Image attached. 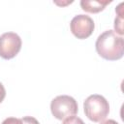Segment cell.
<instances>
[{
  "label": "cell",
  "mask_w": 124,
  "mask_h": 124,
  "mask_svg": "<svg viewBox=\"0 0 124 124\" xmlns=\"http://www.w3.org/2000/svg\"><path fill=\"white\" fill-rule=\"evenodd\" d=\"M21 39L15 32H6L0 36V57L3 59L14 58L21 49Z\"/></svg>",
  "instance_id": "277c9868"
},
{
  "label": "cell",
  "mask_w": 124,
  "mask_h": 124,
  "mask_svg": "<svg viewBox=\"0 0 124 124\" xmlns=\"http://www.w3.org/2000/svg\"><path fill=\"white\" fill-rule=\"evenodd\" d=\"M21 120L23 124H40L39 121L35 117H32V116H24L21 118Z\"/></svg>",
  "instance_id": "30bf717a"
},
{
  "label": "cell",
  "mask_w": 124,
  "mask_h": 124,
  "mask_svg": "<svg viewBox=\"0 0 124 124\" xmlns=\"http://www.w3.org/2000/svg\"><path fill=\"white\" fill-rule=\"evenodd\" d=\"M95 47L102 58L109 61L119 60L124 54V40L122 36H118L113 30H107L99 35Z\"/></svg>",
  "instance_id": "6da1fadb"
},
{
  "label": "cell",
  "mask_w": 124,
  "mask_h": 124,
  "mask_svg": "<svg viewBox=\"0 0 124 124\" xmlns=\"http://www.w3.org/2000/svg\"><path fill=\"white\" fill-rule=\"evenodd\" d=\"M111 1H99V0H81L80 7L83 11L87 13L96 14L105 9V7Z\"/></svg>",
  "instance_id": "8992f818"
},
{
  "label": "cell",
  "mask_w": 124,
  "mask_h": 124,
  "mask_svg": "<svg viewBox=\"0 0 124 124\" xmlns=\"http://www.w3.org/2000/svg\"><path fill=\"white\" fill-rule=\"evenodd\" d=\"M62 124H85L83 122V120L78 116H70V117H67L66 119H64L63 123Z\"/></svg>",
  "instance_id": "ba28073f"
},
{
  "label": "cell",
  "mask_w": 124,
  "mask_h": 124,
  "mask_svg": "<svg viewBox=\"0 0 124 124\" xmlns=\"http://www.w3.org/2000/svg\"><path fill=\"white\" fill-rule=\"evenodd\" d=\"M83 109L89 120L93 122H102L108 115L109 105L104 96L93 94L85 99Z\"/></svg>",
  "instance_id": "7a4b0ae2"
},
{
  "label": "cell",
  "mask_w": 124,
  "mask_h": 124,
  "mask_svg": "<svg viewBox=\"0 0 124 124\" xmlns=\"http://www.w3.org/2000/svg\"><path fill=\"white\" fill-rule=\"evenodd\" d=\"M123 3L119 4V6L117 7V14H118V16L115 17L114 19V29L116 31V34L118 33L119 35H123L124 31H123V26H122V22H123V18H122V12H120L121 10V7H122Z\"/></svg>",
  "instance_id": "52a82bcc"
},
{
  "label": "cell",
  "mask_w": 124,
  "mask_h": 124,
  "mask_svg": "<svg viewBox=\"0 0 124 124\" xmlns=\"http://www.w3.org/2000/svg\"><path fill=\"white\" fill-rule=\"evenodd\" d=\"M52 115L58 120H64L67 117L76 115L78 107L77 101L69 95H59L50 103Z\"/></svg>",
  "instance_id": "3957f363"
},
{
  "label": "cell",
  "mask_w": 124,
  "mask_h": 124,
  "mask_svg": "<svg viewBox=\"0 0 124 124\" xmlns=\"http://www.w3.org/2000/svg\"><path fill=\"white\" fill-rule=\"evenodd\" d=\"M71 32L78 39H86L94 31L95 23L93 19L86 15H78L70 22Z\"/></svg>",
  "instance_id": "5b68a950"
},
{
  "label": "cell",
  "mask_w": 124,
  "mask_h": 124,
  "mask_svg": "<svg viewBox=\"0 0 124 124\" xmlns=\"http://www.w3.org/2000/svg\"><path fill=\"white\" fill-rule=\"evenodd\" d=\"M101 124H119V123L116 122V121L113 120V119H108V120H105V121L101 122Z\"/></svg>",
  "instance_id": "8fae6325"
},
{
  "label": "cell",
  "mask_w": 124,
  "mask_h": 124,
  "mask_svg": "<svg viewBox=\"0 0 124 124\" xmlns=\"http://www.w3.org/2000/svg\"><path fill=\"white\" fill-rule=\"evenodd\" d=\"M2 124H23L21 118H16V117H8L6 118Z\"/></svg>",
  "instance_id": "9c48e42d"
}]
</instances>
